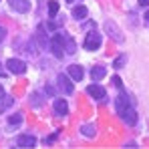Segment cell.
Wrapping results in <instances>:
<instances>
[{"mask_svg": "<svg viewBox=\"0 0 149 149\" xmlns=\"http://www.w3.org/2000/svg\"><path fill=\"white\" fill-rule=\"evenodd\" d=\"M50 49H52V54L56 58H63L67 54V50H65V36L63 34H54L52 40H50Z\"/></svg>", "mask_w": 149, "mask_h": 149, "instance_id": "obj_1", "label": "cell"}, {"mask_svg": "<svg viewBox=\"0 0 149 149\" xmlns=\"http://www.w3.org/2000/svg\"><path fill=\"white\" fill-rule=\"evenodd\" d=\"M101 47V34L97 30H91L85 38V49L87 50H97Z\"/></svg>", "mask_w": 149, "mask_h": 149, "instance_id": "obj_2", "label": "cell"}, {"mask_svg": "<svg viewBox=\"0 0 149 149\" xmlns=\"http://www.w3.org/2000/svg\"><path fill=\"white\" fill-rule=\"evenodd\" d=\"M56 83H58V89H61L65 95H71L74 91L73 83H71V79H69L67 74H58V77H56Z\"/></svg>", "mask_w": 149, "mask_h": 149, "instance_id": "obj_3", "label": "cell"}, {"mask_svg": "<svg viewBox=\"0 0 149 149\" xmlns=\"http://www.w3.org/2000/svg\"><path fill=\"white\" fill-rule=\"evenodd\" d=\"M6 67H8V71L12 74H22L26 71V65L20 61V58H10L8 63H6Z\"/></svg>", "mask_w": 149, "mask_h": 149, "instance_id": "obj_4", "label": "cell"}, {"mask_svg": "<svg viewBox=\"0 0 149 149\" xmlns=\"http://www.w3.org/2000/svg\"><path fill=\"white\" fill-rule=\"evenodd\" d=\"M8 4H10V8L14 12H20V14H24V12L30 10V2L28 0H8Z\"/></svg>", "mask_w": 149, "mask_h": 149, "instance_id": "obj_5", "label": "cell"}, {"mask_svg": "<svg viewBox=\"0 0 149 149\" xmlns=\"http://www.w3.org/2000/svg\"><path fill=\"white\" fill-rule=\"evenodd\" d=\"M16 145H18L20 149L34 147V145H36V137H34V135H18V139H16Z\"/></svg>", "mask_w": 149, "mask_h": 149, "instance_id": "obj_6", "label": "cell"}, {"mask_svg": "<svg viewBox=\"0 0 149 149\" xmlns=\"http://www.w3.org/2000/svg\"><path fill=\"white\" fill-rule=\"evenodd\" d=\"M105 30H107V32H109V36H113V38H115L117 42H123V36H121L123 32H121V30L117 28V24H115V22L107 20V22H105Z\"/></svg>", "mask_w": 149, "mask_h": 149, "instance_id": "obj_7", "label": "cell"}, {"mask_svg": "<svg viewBox=\"0 0 149 149\" xmlns=\"http://www.w3.org/2000/svg\"><path fill=\"white\" fill-rule=\"evenodd\" d=\"M115 107H117V113L121 115L125 109H129V97H127V93H119V97L115 99Z\"/></svg>", "mask_w": 149, "mask_h": 149, "instance_id": "obj_8", "label": "cell"}, {"mask_svg": "<svg viewBox=\"0 0 149 149\" xmlns=\"http://www.w3.org/2000/svg\"><path fill=\"white\" fill-rule=\"evenodd\" d=\"M87 93H89L93 99H105V95H107L101 85H89V87H87Z\"/></svg>", "mask_w": 149, "mask_h": 149, "instance_id": "obj_9", "label": "cell"}, {"mask_svg": "<svg viewBox=\"0 0 149 149\" xmlns=\"http://www.w3.org/2000/svg\"><path fill=\"white\" fill-rule=\"evenodd\" d=\"M121 119H123L127 125H135L137 123V113H135V109H125L123 113H121Z\"/></svg>", "mask_w": 149, "mask_h": 149, "instance_id": "obj_10", "label": "cell"}, {"mask_svg": "<svg viewBox=\"0 0 149 149\" xmlns=\"http://www.w3.org/2000/svg\"><path fill=\"white\" fill-rule=\"evenodd\" d=\"M69 74H71L73 81H81V79L85 77V71H83L81 65H71V67H69Z\"/></svg>", "mask_w": 149, "mask_h": 149, "instance_id": "obj_11", "label": "cell"}, {"mask_svg": "<svg viewBox=\"0 0 149 149\" xmlns=\"http://www.w3.org/2000/svg\"><path fill=\"white\" fill-rule=\"evenodd\" d=\"M54 111L56 115H67L69 113V105L65 99H54Z\"/></svg>", "mask_w": 149, "mask_h": 149, "instance_id": "obj_12", "label": "cell"}, {"mask_svg": "<svg viewBox=\"0 0 149 149\" xmlns=\"http://www.w3.org/2000/svg\"><path fill=\"white\" fill-rule=\"evenodd\" d=\"M105 74H107V69H105V67H101V65H97V67H93V69H91V79H93V81H101Z\"/></svg>", "mask_w": 149, "mask_h": 149, "instance_id": "obj_13", "label": "cell"}, {"mask_svg": "<svg viewBox=\"0 0 149 149\" xmlns=\"http://www.w3.org/2000/svg\"><path fill=\"white\" fill-rule=\"evenodd\" d=\"M87 14H89V10H87L85 6H74L73 8V16L77 18V20H85Z\"/></svg>", "mask_w": 149, "mask_h": 149, "instance_id": "obj_14", "label": "cell"}, {"mask_svg": "<svg viewBox=\"0 0 149 149\" xmlns=\"http://www.w3.org/2000/svg\"><path fill=\"white\" fill-rule=\"evenodd\" d=\"M63 36H65V50H67V54H74V50H77L74 40L69 36V34H63Z\"/></svg>", "mask_w": 149, "mask_h": 149, "instance_id": "obj_15", "label": "cell"}, {"mask_svg": "<svg viewBox=\"0 0 149 149\" xmlns=\"http://www.w3.org/2000/svg\"><path fill=\"white\" fill-rule=\"evenodd\" d=\"M12 103H14V99H12V97L2 95V97H0V113H4L8 107H12Z\"/></svg>", "mask_w": 149, "mask_h": 149, "instance_id": "obj_16", "label": "cell"}, {"mask_svg": "<svg viewBox=\"0 0 149 149\" xmlns=\"http://www.w3.org/2000/svg\"><path fill=\"white\" fill-rule=\"evenodd\" d=\"M56 12H58V2L50 0V2H49V16H50V18H54V16H56Z\"/></svg>", "mask_w": 149, "mask_h": 149, "instance_id": "obj_17", "label": "cell"}, {"mask_svg": "<svg viewBox=\"0 0 149 149\" xmlns=\"http://www.w3.org/2000/svg\"><path fill=\"white\" fill-rule=\"evenodd\" d=\"M83 135L85 137H95V125H83Z\"/></svg>", "mask_w": 149, "mask_h": 149, "instance_id": "obj_18", "label": "cell"}, {"mask_svg": "<svg viewBox=\"0 0 149 149\" xmlns=\"http://www.w3.org/2000/svg\"><path fill=\"white\" fill-rule=\"evenodd\" d=\"M125 63H127V56H125V54H121V56H117V58L113 61V67H115V69H121Z\"/></svg>", "mask_w": 149, "mask_h": 149, "instance_id": "obj_19", "label": "cell"}, {"mask_svg": "<svg viewBox=\"0 0 149 149\" xmlns=\"http://www.w3.org/2000/svg\"><path fill=\"white\" fill-rule=\"evenodd\" d=\"M20 121H22V115H20V113H16V115H10V117H8V123H10V125H18Z\"/></svg>", "mask_w": 149, "mask_h": 149, "instance_id": "obj_20", "label": "cell"}, {"mask_svg": "<svg viewBox=\"0 0 149 149\" xmlns=\"http://www.w3.org/2000/svg\"><path fill=\"white\" fill-rule=\"evenodd\" d=\"M36 40H38V45H40V47H47V40H45V34H42V26L38 28V34H36Z\"/></svg>", "mask_w": 149, "mask_h": 149, "instance_id": "obj_21", "label": "cell"}, {"mask_svg": "<svg viewBox=\"0 0 149 149\" xmlns=\"http://www.w3.org/2000/svg\"><path fill=\"white\" fill-rule=\"evenodd\" d=\"M111 83H113V85H115V87H119V89H121V85H123V83H121V79H119V77H113V79H111Z\"/></svg>", "mask_w": 149, "mask_h": 149, "instance_id": "obj_22", "label": "cell"}, {"mask_svg": "<svg viewBox=\"0 0 149 149\" xmlns=\"http://www.w3.org/2000/svg\"><path fill=\"white\" fill-rule=\"evenodd\" d=\"M4 36H6V28H4V26H0V42L4 40Z\"/></svg>", "mask_w": 149, "mask_h": 149, "instance_id": "obj_23", "label": "cell"}, {"mask_svg": "<svg viewBox=\"0 0 149 149\" xmlns=\"http://www.w3.org/2000/svg\"><path fill=\"white\" fill-rule=\"evenodd\" d=\"M139 6H149V0H139Z\"/></svg>", "mask_w": 149, "mask_h": 149, "instance_id": "obj_24", "label": "cell"}, {"mask_svg": "<svg viewBox=\"0 0 149 149\" xmlns=\"http://www.w3.org/2000/svg\"><path fill=\"white\" fill-rule=\"evenodd\" d=\"M143 18H145V20H147V22H149V10H147V12H145V16H143Z\"/></svg>", "mask_w": 149, "mask_h": 149, "instance_id": "obj_25", "label": "cell"}, {"mask_svg": "<svg viewBox=\"0 0 149 149\" xmlns=\"http://www.w3.org/2000/svg\"><path fill=\"white\" fill-rule=\"evenodd\" d=\"M2 95H4V89H2V85H0V97H2Z\"/></svg>", "mask_w": 149, "mask_h": 149, "instance_id": "obj_26", "label": "cell"}, {"mask_svg": "<svg viewBox=\"0 0 149 149\" xmlns=\"http://www.w3.org/2000/svg\"><path fill=\"white\" fill-rule=\"evenodd\" d=\"M0 74H2V65H0Z\"/></svg>", "mask_w": 149, "mask_h": 149, "instance_id": "obj_27", "label": "cell"}, {"mask_svg": "<svg viewBox=\"0 0 149 149\" xmlns=\"http://www.w3.org/2000/svg\"><path fill=\"white\" fill-rule=\"evenodd\" d=\"M67 2H73V0H67Z\"/></svg>", "mask_w": 149, "mask_h": 149, "instance_id": "obj_28", "label": "cell"}]
</instances>
